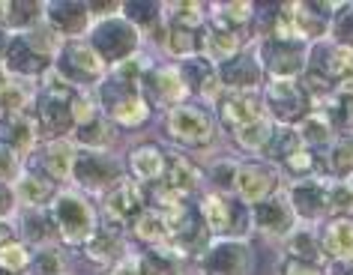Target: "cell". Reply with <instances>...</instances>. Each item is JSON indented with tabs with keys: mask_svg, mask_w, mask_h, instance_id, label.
Masks as SVG:
<instances>
[{
	"mask_svg": "<svg viewBox=\"0 0 353 275\" xmlns=\"http://www.w3.org/2000/svg\"><path fill=\"white\" fill-rule=\"evenodd\" d=\"M288 275H321V272H317L312 263H305V261H290L288 263Z\"/></svg>",
	"mask_w": 353,
	"mask_h": 275,
	"instance_id": "cell-54",
	"label": "cell"
},
{
	"mask_svg": "<svg viewBox=\"0 0 353 275\" xmlns=\"http://www.w3.org/2000/svg\"><path fill=\"white\" fill-rule=\"evenodd\" d=\"M213 120L207 111L195 108V105H176L168 114V135L186 147H204L213 141Z\"/></svg>",
	"mask_w": 353,
	"mask_h": 275,
	"instance_id": "cell-4",
	"label": "cell"
},
{
	"mask_svg": "<svg viewBox=\"0 0 353 275\" xmlns=\"http://www.w3.org/2000/svg\"><path fill=\"white\" fill-rule=\"evenodd\" d=\"M323 245L332 257H339L344 263H353V221H347V218L332 221V225L326 227Z\"/></svg>",
	"mask_w": 353,
	"mask_h": 275,
	"instance_id": "cell-23",
	"label": "cell"
},
{
	"mask_svg": "<svg viewBox=\"0 0 353 275\" xmlns=\"http://www.w3.org/2000/svg\"><path fill=\"white\" fill-rule=\"evenodd\" d=\"M135 234L144 239V243H162L171 234H168V221H165V212H144L138 221H135Z\"/></svg>",
	"mask_w": 353,
	"mask_h": 275,
	"instance_id": "cell-30",
	"label": "cell"
},
{
	"mask_svg": "<svg viewBox=\"0 0 353 275\" xmlns=\"http://www.w3.org/2000/svg\"><path fill=\"white\" fill-rule=\"evenodd\" d=\"M162 183L176 194V198H186V194L198 185V171L183 156H174L171 159V167H168V174H165Z\"/></svg>",
	"mask_w": 353,
	"mask_h": 275,
	"instance_id": "cell-26",
	"label": "cell"
},
{
	"mask_svg": "<svg viewBox=\"0 0 353 275\" xmlns=\"http://www.w3.org/2000/svg\"><path fill=\"white\" fill-rule=\"evenodd\" d=\"M162 10L165 6H159V3H129L126 15L132 21H138V24H153V21L162 19Z\"/></svg>",
	"mask_w": 353,
	"mask_h": 275,
	"instance_id": "cell-43",
	"label": "cell"
},
{
	"mask_svg": "<svg viewBox=\"0 0 353 275\" xmlns=\"http://www.w3.org/2000/svg\"><path fill=\"white\" fill-rule=\"evenodd\" d=\"M24 99H28V93L19 84H6L3 93H0V111H3V117L6 114H21Z\"/></svg>",
	"mask_w": 353,
	"mask_h": 275,
	"instance_id": "cell-42",
	"label": "cell"
},
{
	"mask_svg": "<svg viewBox=\"0 0 353 275\" xmlns=\"http://www.w3.org/2000/svg\"><path fill=\"white\" fill-rule=\"evenodd\" d=\"M252 3H225V6H219V12H216V21L222 24V28L228 30H234V28H240V24H245L252 19Z\"/></svg>",
	"mask_w": 353,
	"mask_h": 275,
	"instance_id": "cell-36",
	"label": "cell"
},
{
	"mask_svg": "<svg viewBox=\"0 0 353 275\" xmlns=\"http://www.w3.org/2000/svg\"><path fill=\"white\" fill-rule=\"evenodd\" d=\"M15 174H19V156L10 153L6 147H0V183L12 180Z\"/></svg>",
	"mask_w": 353,
	"mask_h": 275,
	"instance_id": "cell-48",
	"label": "cell"
},
{
	"mask_svg": "<svg viewBox=\"0 0 353 275\" xmlns=\"http://www.w3.org/2000/svg\"><path fill=\"white\" fill-rule=\"evenodd\" d=\"M120 239L117 234H114L111 227H96V234L87 239V254L93 257V261H99V263H111V261H117V254H120Z\"/></svg>",
	"mask_w": 353,
	"mask_h": 275,
	"instance_id": "cell-28",
	"label": "cell"
},
{
	"mask_svg": "<svg viewBox=\"0 0 353 275\" xmlns=\"http://www.w3.org/2000/svg\"><path fill=\"white\" fill-rule=\"evenodd\" d=\"M93 51L105 60H114V63H123V60L132 57V51L138 48V33L129 21L123 19H108L102 24H96L90 33Z\"/></svg>",
	"mask_w": 353,
	"mask_h": 275,
	"instance_id": "cell-3",
	"label": "cell"
},
{
	"mask_svg": "<svg viewBox=\"0 0 353 275\" xmlns=\"http://www.w3.org/2000/svg\"><path fill=\"white\" fill-rule=\"evenodd\" d=\"M144 87L150 102H180L189 90L183 81V72H176V69H156L153 75L144 78Z\"/></svg>",
	"mask_w": 353,
	"mask_h": 275,
	"instance_id": "cell-18",
	"label": "cell"
},
{
	"mask_svg": "<svg viewBox=\"0 0 353 275\" xmlns=\"http://www.w3.org/2000/svg\"><path fill=\"white\" fill-rule=\"evenodd\" d=\"M267 105L279 120H296L305 111V90L294 78H276L267 87Z\"/></svg>",
	"mask_w": 353,
	"mask_h": 275,
	"instance_id": "cell-9",
	"label": "cell"
},
{
	"mask_svg": "<svg viewBox=\"0 0 353 275\" xmlns=\"http://www.w3.org/2000/svg\"><path fill=\"white\" fill-rule=\"evenodd\" d=\"M0 275H6V272H0Z\"/></svg>",
	"mask_w": 353,
	"mask_h": 275,
	"instance_id": "cell-59",
	"label": "cell"
},
{
	"mask_svg": "<svg viewBox=\"0 0 353 275\" xmlns=\"http://www.w3.org/2000/svg\"><path fill=\"white\" fill-rule=\"evenodd\" d=\"M263 63L272 69L279 78H290L294 72L305 66V48L299 42H281V39H267L261 48Z\"/></svg>",
	"mask_w": 353,
	"mask_h": 275,
	"instance_id": "cell-11",
	"label": "cell"
},
{
	"mask_svg": "<svg viewBox=\"0 0 353 275\" xmlns=\"http://www.w3.org/2000/svg\"><path fill=\"white\" fill-rule=\"evenodd\" d=\"M108 275H141V263L138 261H120V263H114V269Z\"/></svg>",
	"mask_w": 353,
	"mask_h": 275,
	"instance_id": "cell-52",
	"label": "cell"
},
{
	"mask_svg": "<svg viewBox=\"0 0 353 275\" xmlns=\"http://www.w3.org/2000/svg\"><path fill=\"white\" fill-rule=\"evenodd\" d=\"M30 275H60L63 272V257L57 248H39V254L30 257Z\"/></svg>",
	"mask_w": 353,
	"mask_h": 275,
	"instance_id": "cell-35",
	"label": "cell"
},
{
	"mask_svg": "<svg viewBox=\"0 0 353 275\" xmlns=\"http://www.w3.org/2000/svg\"><path fill=\"white\" fill-rule=\"evenodd\" d=\"M326 111H330V117L335 126H350L353 123V78H344L339 84V90L332 93L330 105H326Z\"/></svg>",
	"mask_w": 353,
	"mask_h": 275,
	"instance_id": "cell-27",
	"label": "cell"
},
{
	"mask_svg": "<svg viewBox=\"0 0 353 275\" xmlns=\"http://www.w3.org/2000/svg\"><path fill=\"white\" fill-rule=\"evenodd\" d=\"M57 69H60V78H63V81L87 84V81H93V78L102 75V57L96 54L90 45H84V42H69V45L60 51Z\"/></svg>",
	"mask_w": 353,
	"mask_h": 275,
	"instance_id": "cell-6",
	"label": "cell"
},
{
	"mask_svg": "<svg viewBox=\"0 0 353 275\" xmlns=\"http://www.w3.org/2000/svg\"><path fill=\"white\" fill-rule=\"evenodd\" d=\"M339 37L341 39H353V6H347V10L341 12V19H339Z\"/></svg>",
	"mask_w": 353,
	"mask_h": 275,
	"instance_id": "cell-51",
	"label": "cell"
},
{
	"mask_svg": "<svg viewBox=\"0 0 353 275\" xmlns=\"http://www.w3.org/2000/svg\"><path fill=\"white\" fill-rule=\"evenodd\" d=\"M75 102H78V96L72 93V87L63 78H48L39 93V105H37L42 132L51 138L63 135L75 123Z\"/></svg>",
	"mask_w": 353,
	"mask_h": 275,
	"instance_id": "cell-1",
	"label": "cell"
},
{
	"mask_svg": "<svg viewBox=\"0 0 353 275\" xmlns=\"http://www.w3.org/2000/svg\"><path fill=\"white\" fill-rule=\"evenodd\" d=\"M270 138H272V129H270V123L263 120V117L254 120V123H249V126H243L240 132H236V144L245 147V150H261V147H267Z\"/></svg>",
	"mask_w": 353,
	"mask_h": 275,
	"instance_id": "cell-33",
	"label": "cell"
},
{
	"mask_svg": "<svg viewBox=\"0 0 353 275\" xmlns=\"http://www.w3.org/2000/svg\"><path fill=\"white\" fill-rule=\"evenodd\" d=\"M12 198H15V194H12L10 189H6V183H0V218L10 216V212H12V207H15Z\"/></svg>",
	"mask_w": 353,
	"mask_h": 275,
	"instance_id": "cell-53",
	"label": "cell"
},
{
	"mask_svg": "<svg viewBox=\"0 0 353 275\" xmlns=\"http://www.w3.org/2000/svg\"><path fill=\"white\" fill-rule=\"evenodd\" d=\"M213 180H216L219 189H234V183H236V167H234V162L216 165L213 167Z\"/></svg>",
	"mask_w": 353,
	"mask_h": 275,
	"instance_id": "cell-47",
	"label": "cell"
},
{
	"mask_svg": "<svg viewBox=\"0 0 353 275\" xmlns=\"http://www.w3.org/2000/svg\"><path fill=\"white\" fill-rule=\"evenodd\" d=\"M263 150H267V156L276 159V162H288L290 156L303 150V138H299L296 132H290V129H276L272 132V138H270V144Z\"/></svg>",
	"mask_w": 353,
	"mask_h": 275,
	"instance_id": "cell-29",
	"label": "cell"
},
{
	"mask_svg": "<svg viewBox=\"0 0 353 275\" xmlns=\"http://www.w3.org/2000/svg\"><path fill=\"white\" fill-rule=\"evenodd\" d=\"M288 248H290V254L299 257V261H305V263L317 257V248H314V236L312 234H294V236H290V243H288Z\"/></svg>",
	"mask_w": 353,
	"mask_h": 275,
	"instance_id": "cell-45",
	"label": "cell"
},
{
	"mask_svg": "<svg viewBox=\"0 0 353 275\" xmlns=\"http://www.w3.org/2000/svg\"><path fill=\"white\" fill-rule=\"evenodd\" d=\"M254 225L267 234H288L294 225V207L285 194H272V198L254 203Z\"/></svg>",
	"mask_w": 353,
	"mask_h": 275,
	"instance_id": "cell-14",
	"label": "cell"
},
{
	"mask_svg": "<svg viewBox=\"0 0 353 275\" xmlns=\"http://www.w3.org/2000/svg\"><path fill=\"white\" fill-rule=\"evenodd\" d=\"M350 189H353V183H350Z\"/></svg>",
	"mask_w": 353,
	"mask_h": 275,
	"instance_id": "cell-60",
	"label": "cell"
},
{
	"mask_svg": "<svg viewBox=\"0 0 353 275\" xmlns=\"http://www.w3.org/2000/svg\"><path fill=\"white\" fill-rule=\"evenodd\" d=\"M3 48H10V45H6V37H3V30H0V51Z\"/></svg>",
	"mask_w": 353,
	"mask_h": 275,
	"instance_id": "cell-56",
	"label": "cell"
},
{
	"mask_svg": "<svg viewBox=\"0 0 353 275\" xmlns=\"http://www.w3.org/2000/svg\"><path fill=\"white\" fill-rule=\"evenodd\" d=\"M39 3H6V21L10 24H30L39 19Z\"/></svg>",
	"mask_w": 353,
	"mask_h": 275,
	"instance_id": "cell-41",
	"label": "cell"
},
{
	"mask_svg": "<svg viewBox=\"0 0 353 275\" xmlns=\"http://www.w3.org/2000/svg\"><path fill=\"white\" fill-rule=\"evenodd\" d=\"M272 185H276V174L263 165H243L236 171V183L234 189L245 203H261L270 198Z\"/></svg>",
	"mask_w": 353,
	"mask_h": 275,
	"instance_id": "cell-13",
	"label": "cell"
},
{
	"mask_svg": "<svg viewBox=\"0 0 353 275\" xmlns=\"http://www.w3.org/2000/svg\"><path fill=\"white\" fill-rule=\"evenodd\" d=\"M330 207L350 210L353 207V189H347V185H335V189H330Z\"/></svg>",
	"mask_w": 353,
	"mask_h": 275,
	"instance_id": "cell-49",
	"label": "cell"
},
{
	"mask_svg": "<svg viewBox=\"0 0 353 275\" xmlns=\"http://www.w3.org/2000/svg\"><path fill=\"white\" fill-rule=\"evenodd\" d=\"M129 165H132L135 180H141V183H153L165 174V156L159 153L156 147H138L135 153H132Z\"/></svg>",
	"mask_w": 353,
	"mask_h": 275,
	"instance_id": "cell-25",
	"label": "cell"
},
{
	"mask_svg": "<svg viewBox=\"0 0 353 275\" xmlns=\"http://www.w3.org/2000/svg\"><path fill=\"white\" fill-rule=\"evenodd\" d=\"M3 87H6V78H3V72H0V93H3Z\"/></svg>",
	"mask_w": 353,
	"mask_h": 275,
	"instance_id": "cell-57",
	"label": "cell"
},
{
	"mask_svg": "<svg viewBox=\"0 0 353 275\" xmlns=\"http://www.w3.org/2000/svg\"><path fill=\"white\" fill-rule=\"evenodd\" d=\"M48 21L57 33H66V37H75L87 28L90 21V6L84 3H51L48 6Z\"/></svg>",
	"mask_w": 353,
	"mask_h": 275,
	"instance_id": "cell-19",
	"label": "cell"
},
{
	"mask_svg": "<svg viewBox=\"0 0 353 275\" xmlns=\"http://www.w3.org/2000/svg\"><path fill=\"white\" fill-rule=\"evenodd\" d=\"M12 239V230H10V225H3V221H0V248H3L6 243H10Z\"/></svg>",
	"mask_w": 353,
	"mask_h": 275,
	"instance_id": "cell-55",
	"label": "cell"
},
{
	"mask_svg": "<svg viewBox=\"0 0 353 275\" xmlns=\"http://www.w3.org/2000/svg\"><path fill=\"white\" fill-rule=\"evenodd\" d=\"M147 114H150V105L135 93V96H129L123 105H117V108L111 111V117L117 120L120 126H138V123L147 120Z\"/></svg>",
	"mask_w": 353,
	"mask_h": 275,
	"instance_id": "cell-31",
	"label": "cell"
},
{
	"mask_svg": "<svg viewBox=\"0 0 353 275\" xmlns=\"http://www.w3.org/2000/svg\"><path fill=\"white\" fill-rule=\"evenodd\" d=\"M201 263H204L207 275H245L252 254L249 245L240 243V239H222L216 245H207V254Z\"/></svg>",
	"mask_w": 353,
	"mask_h": 275,
	"instance_id": "cell-5",
	"label": "cell"
},
{
	"mask_svg": "<svg viewBox=\"0 0 353 275\" xmlns=\"http://www.w3.org/2000/svg\"><path fill=\"white\" fill-rule=\"evenodd\" d=\"M75 147L66 144V141H51L46 156H42V167H46V176L51 180H66L69 174L75 171Z\"/></svg>",
	"mask_w": 353,
	"mask_h": 275,
	"instance_id": "cell-21",
	"label": "cell"
},
{
	"mask_svg": "<svg viewBox=\"0 0 353 275\" xmlns=\"http://www.w3.org/2000/svg\"><path fill=\"white\" fill-rule=\"evenodd\" d=\"M24 266H30L28 248H24L21 243H15V239H10V243L0 248V272H6V275H19Z\"/></svg>",
	"mask_w": 353,
	"mask_h": 275,
	"instance_id": "cell-32",
	"label": "cell"
},
{
	"mask_svg": "<svg viewBox=\"0 0 353 275\" xmlns=\"http://www.w3.org/2000/svg\"><path fill=\"white\" fill-rule=\"evenodd\" d=\"M141 275H180V266L168 254L153 252V254H144V261H141Z\"/></svg>",
	"mask_w": 353,
	"mask_h": 275,
	"instance_id": "cell-39",
	"label": "cell"
},
{
	"mask_svg": "<svg viewBox=\"0 0 353 275\" xmlns=\"http://www.w3.org/2000/svg\"><path fill=\"white\" fill-rule=\"evenodd\" d=\"M37 144V129L24 114H6L0 120V147H6L15 156L30 153Z\"/></svg>",
	"mask_w": 353,
	"mask_h": 275,
	"instance_id": "cell-15",
	"label": "cell"
},
{
	"mask_svg": "<svg viewBox=\"0 0 353 275\" xmlns=\"http://www.w3.org/2000/svg\"><path fill=\"white\" fill-rule=\"evenodd\" d=\"M105 210L108 216L117 221V225H132L144 216V198H141V189L135 183H117L105 201Z\"/></svg>",
	"mask_w": 353,
	"mask_h": 275,
	"instance_id": "cell-12",
	"label": "cell"
},
{
	"mask_svg": "<svg viewBox=\"0 0 353 275\" xmlns=\"http://www.w3.org/2000/svg\"><path fill=\"white\" fill-rule=\"evenodd\" d=\"M3 57H6L3 60L6 69H10V72H19V75H39V72H46L48 63H51L48 51L30 37L12 39Z\"/></svg>",
	"mask_w": 353,
	"mask_h": 275,
	"instance_id": "cell-8",
	"label": "cell"
},
{
	"mask_svg": "<svg viewBox=\"0 0 353 275\" xmlns=\"http://www.w3.org/2000/svg\"><path fill=\"white\" fill-rule=\"evenodd\" d=\"M54 180L51 176H42V174H21L19 176V201L30 203V207H42V203H48V198L54 194Z\"/></svg>",
	"mask_w": 353,
	"mask_h": 275,
	"instance_id": "cell-24",
	"label": "cell"
},
{
	"mask_svg": "<svg viewBox=\"0 0 353 275\" xmlns=\"http://www.w3.org/2000/svg\"><path fill=\"white\" fill-rule=\"evenodd\" d=\"M198 48L207 54V60H231L236 57V48H240V37L228 28H213L207 30L204 39H198Z\"/></svg>",
	"mask_w": 353,
	"mask_h": 275,
	"instance_id": "cell-22",
	"label": "cell"
},
{
	"mask_svg": "<svg viewBox=\"0 0 353 275\" xmlns=\"http://www.w3.org/2000/svg\"><path fill=\"white\" fill-rule=\"evenodd\" d=\"M285 165H288L294 174H308V171L314 167V159H312V153H308V150H299V153L290 156Z\"/></svg>",
	"mask_w": 353,
	"mask_h": 275,
	"instance_id": "cell-50",
	"label": "cell"
},
{
	"mask_svg": "<svg viewBox=\"0 0 353 275\" xmlns=\"http://www.w3.org/2000/svg\"><path fill=\"white\" fill-rule=\"evenodd\" d=\"M332 171L339 174V176L353 171V141H341V144L335 147V153H332Z\"/></svg>",
	"mask_w": 353,
	"mask_h": 275,
	"instance_id": "cell-46",
	"label": "cell"
},
{
	"mask_svg": "<svg viewBox=\"0 0 353 275\" xmlns=\"http://www.w3.org/2000/svg\"><path fill=\"white\" fill-rule=\"evenodd\" d=\"M75 141H81V144H90L93 150H99L105 141H108V132L102 129L99 120H90V123H81V126L75 129Z\"/></svg>",
	"mask_w": 353,
	"mask_h": 275,
	"instance_id": "cell-40",
	"label": "cell"
},
{
	"mask_svg": "<svg viewBox=\"0 0 353 275\" xmlns=\"http://www.w3.org/2000/svg\"><path fill=\"white\" fill-rule=\"evenodd\" d=\"M168 48H171V54L189 60L198 51V39H195V33L186 28H171V33H168Z\"/></svg>",
	"mask_w": 353,
	"mask_h": 275,
	"instance_id": "cell-37",
	"label": "cell"
},
{
	"mask_svg": "<svg viewBox=\"0 0 353 275\" xmlns=\"http://www.w3.org/2000/svg\"><path fill=\"white\" fill-rule=\"evenodd\" d=\"M210 78H213V72H210L207 57H189L186 60V66H183V81H186L189 90H204Z\"/></svg>",
	"mask_w": 353,
	"mask_h": 275,
	"instance_id": "cell-34",
	"label": "cell"
},
{
	"mask_svg": "<svg viewBox=\"0 0 353 275\" xmlns=\"http://www.w3.org/2000/svg\"><path fill=\"white\" fill-rule=\"evenodd\" d=\"M201 216H204V225L210 227V234H234V230L245 227L243 207L225 201L222 194H207L204 203H201Z\"/></svg>",
	"mask_w": 353,
	"mask_h": 275,
	"instance_id": "cell-10",
	"label": "cell"
},
{
	"mask_svg": "<svg viewBox=\"0 0 353 275\" xmlns=\"http://www.w3.org/2000/svg\"><path fill=\"white\" fill-rule=\"evenodd\" d=\"M330 120L321 117V114H312V117L303 120V129H299V138L312 141V144H326L330 141Z\"/></svg>",
	"mask_w": 353,
	"mask_h": 275,
	"instance_id": "cell-38",
	"label": "cell"
},
{
	"mask_svg": "<svg viewBox=\"0 0 353 275\" xmlns=\"http://www.w3.org/2000/svg\"><path fill=\"white\" fill-rule=\"evenodd\" d=\"M222 81L228 87H240V90L245 93V87H254V84L261 81L258 60H254L252 54H236V57H231L222 66Z\"/></svg>",
	"mask_w": 353,
	"mask_h": 275,
	"instance_id": "cell-20",
	"label": "cell"
},
{
	"mask_svg": "<svg viewBox=\"0 0 353 275\" xmlns=\"http://www.w3.org/2000/svg\"><path fill=\"white\" fill-rule=\"evenodd\" d=\"M344 275H353V269H347V272H344Z\"/></svg>",
	"mask_w": 353,
	"mask_h": 275,
	"instance_id": "cell-58",
	"label": "cell"
},
{
	"mask_svg": "<svg viewBox=\"0 0 353 275\" xmlns=\"http://www.w3.org/2000/svg\"><path fill=\"white\" fill-rule=\"evenodd\" d=\"M54 221L63 234L66 243H87L96 234V218H93V207L78 194H60L54 203Z\"/></svg>",
	"mask_w": 353,
	"mask_h": 275,
	"instance_id": "cell-2",
	"label": "cell"
},
{
	"mask_svg": "<svg viewBox=\"0 0 353 275\" xmlns=\"http://www.w3.org/2000/svg\"><path fill=\"white\" fill-rule=\"evenodd\" d=\"M290 207L305 218H321L330 210V189H323L317 180L296 183L294 192H290Z\"/></svg>",
	"mask_w": 353,
	"mask_h": 275,
	"instance_id": "cell-16",
	"label": "cell"
},
{
	"mask_svg": "<svg viewBox=\"0 0 353 275\" xmlns=\"http://www.w3.org/2000/svg\"><path fill=\"white\" fill-rule=\"evenodd\" d=\"M24 234H28L30 243H42V239H48L51 236V221H48L46 212H33V216H28Z\"/></svg>",
	"mask_w": 353,
	"mask_h": 275,
	"instance_id": "cell-44",
	"label": "cell"
},
{
	"mask_svg": "<svg viewBox=\"0 0 353 275\" xmlns=\"http://www.w3.org/2000/svg\"><path fill=\"white\" fill-rule=\"evenodd\" d=\"M72 176L84 185V189L102 192V189H111V185H117L120 171H117V165H114L108 156L96 153V150H87V153H78Z\"/></svg>",
	"mask_w": 353,
	"mask_h": 275,
	"instance_id": "cell-7",
	"label": "cell"
},
{
	"mask_svg": "<svg viewBox=\"0 0 353 275\" xmlns=\"http://www.w3.org/2000/svg\"><path fill=\"white\" fill-rule=\"evenodd\" d=\"M219 114H222L225 126H231L234 132H240L243 126L261 120V99L254 93H234V96H228V99H222V105H219Z\"/></svg>",
	"mask_w": 353,
	"mask_h": 275,
	"instance_id": "cell-17",
	"label": "cell"
}]
</instances>
